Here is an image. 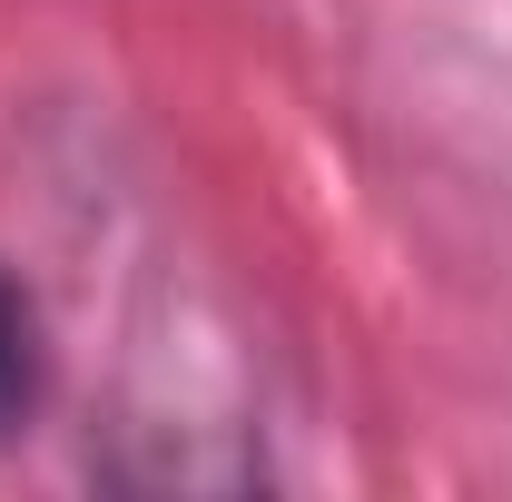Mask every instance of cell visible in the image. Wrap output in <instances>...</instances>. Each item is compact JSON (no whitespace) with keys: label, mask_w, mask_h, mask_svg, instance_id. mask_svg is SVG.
<instances>
[{"label":"cell","mask_w":512,"mask_h":502,"mask_svg":"<svg viewBox=\"0 0 512 502\" xmlns=\"http://www.w3.org/2000/svg\"><path fill=\"white\" fill-rule=\"evenodd\" d=\"M40 394H50V345H40V306H30V286L0 266V443L30 434V414H40Z\"/></svg>","instance_id":"1"}]
</instances>
